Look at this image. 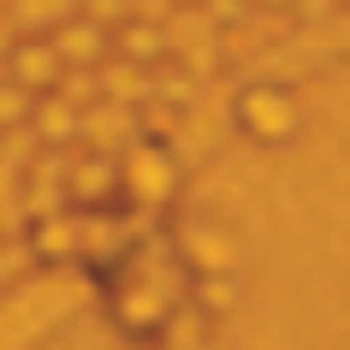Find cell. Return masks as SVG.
<instances>
[{"instance_id": "cell-1", "label": "cell", "mask_w": 350, "mask_h": 350, "mask_svg": "<svg viewBox=\"0 0 350 350\" xmlns=\"http://www.w3.org/2000/svg\"><path fill=\"white\" fill-rule=\"evenodd\" d=\"M243 113H250V125H256V131H291V101H285V95H267V90H261Z\"/></svg>"}]
</instances>
